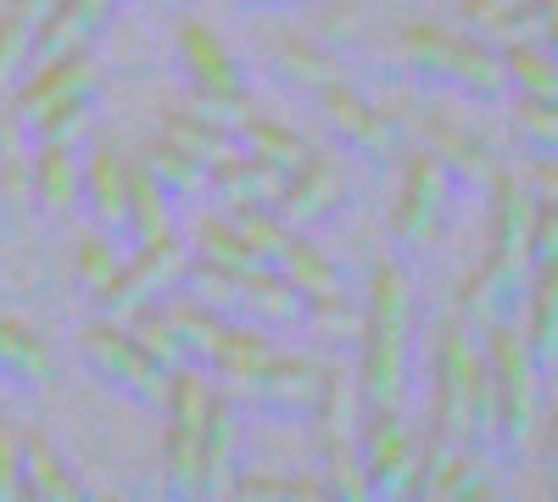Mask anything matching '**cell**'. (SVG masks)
I'll return each mask as SVG.
<instances>
[{
    "mask_svg": "<svg viewBox=\"0 0 558 502\" xmlns=\"http://www.w3.org/2000/svg\"><path fill=\"white\" fill-rule=\"evenodd\" d=\"M341 207H347V185L324 157H307L296 173H286V191L274 201L286 230H318V223H330Z\"/></svg>",
    "mask_w": 558,
    "mask_h": 502,
    "instance_id": "obj_9",
    "label": "cell"
},
{
    "mask_svg": "<svg viewBox=\"0 0 558 502\" xmlns=\"http://www.w3.org/2000/svg\"><path fill=\"white\" fill-rule=\"evenodd\" d=\"M502 68H508V84L520 96H536V101H558V57L542 51L531 39H514L502 45Z\"/></svg>",
    "mask_w": 558,
    "mask_h": 502,
    "instance_id": "obj_32",
    "label": "cell"
},
{
    "mask_svg": "<svg viewBox=\"0 0 558 502\" xmlns=\"http://www.w3.org/2000/svg\"><path fill=\"white\" fill-rule=\"evenodd\" d=\"M146 7H151V12H173V7H179V0H146Z\"/></svg>",
    "mask_w": 558,
    "mask_h": 502,
    "instance_id": "obj_48",
    "label": "cell"
},
{
    "mask_svg": "<svg viewBox=\"0 0 558 502\" xmlns=\"http://www.w3.org/2000/svg\"><path fill=\"white\" fill-rule=\"evenodd\" d=\"M129 262L140 268V280L151 285V296H168V291H179V280H184V268H191L196 257H191V241H184V235L162 230L157 241H146V246H134V257H129Z\"/></svg>",
    "mask_w": 558,
    "mask_h": 502,
    "instance_id": "obj_30",
    "label": "cell"
},
{
    "mask_svg": "<svg viewBox=\"0 0 558 502\" xmlns=\"http://www.w3.org/2000/svg\"><path fill=\"white\" fill-rule=\"evenodd\" d=\"M123 268V257H118V241L112 235H89V241H78V252H73V280H78V291L96 302L101 291H107V280Z\"/></svg>",
    "mask_w": 558,
    "mask_h": 502,
    "instance_id": "obj_37",
    "label": "cell"
},
{
    "mask_svg": "<svg viewBox=\"0 0 558 502\" xmlns=\"http://www.w3.org/2000/svg\"><path fill=\"white\" fill-rule=\"evenodd\" d=\"M162 302H168V296H162ZM168 313H173L184 346H191V357L207 363V369L229 352V341H235V318H223V313H213V307H202V302H191V296L168 302Z\"/></svg>",
    "mask_w": 558,
    "mask_h": 502,
    "instance_id": "obj_25",
    "label": "cell"
},
{
    "mask_svg": "<svg viewBox=\"0 0 558 502\" xmlns=\"http://www.w3.org/2000/svg\"><path fill=\"white\" fill-rule=\"evenodd\" d=\"M447 168L430 157V151H413L408 157V173H402V201L391 212V241L402 257H418L436 230H441V212H447Z\"/></svg>",
    "mask_w": 558,
    "mask_h": 502,
    "instance_id": "obj_7",
    "label": "cell"
},
{
    "mask_svg": "<svg viewBox=\"0 0 558 502\" xmlns=\"http://www.w3.org/2000/svg\"><path fill=\"white\" fill-rule=\"evenodd\" d=\"M274 268L286 273V280H291L302 296H341V273H336V262L324 257L313 241H302V230L286 235V246H279Z\"/></svg>",
    "mask_w": 558,
    "mask_h": 502,
    "instance_id": "obj_26",
    "label": "cell"
},
{
    "mask_svg": "<svg viewBox=\"0 0 558 502\" xmlns=\"http://www.w3.org/2000/svg\"><path fill=\"white\" fill-rule=\"evenodd\" d=\"M123 325H129V341L140 346V352H146L151 363H157V369H191V346H184V335H179V325H173V313H168V302H146V307H140V313H129L123 318Z\"/></svg>",
    "mask_w": 558,
    "mask_h": 502,
    "instance_id": "obj_23",
    "label": "cell"
},
{
    "mask_svg": "<svg viewBox=\"0 0 558 502\" xmlns=\"http://www.w3.org/2000/svg\"><path fill=\"white\" fill-rule=\"evenodd\" d=\"M12 12H23V17H28V23L39 28L45 17H51V12H57V0H12Z\"/></svg>",
    "mask_w": 558,
    "mask_h": 502,
    "instance_id": "obj_46",
    "label": "cell"
},
{
    "mask_svg": "<svg viewBox=\"0 0 558 502\" xmlns=\"http://www.w3.org/2000/svg\"><path fill=\"white\" fill-rule=\"evenodd\" d=\"M302 313H307V296L279 268H257V273H246V280H241V325L296 330Z\"/></svg>",
    "mask_w": 558,
    "mask_h": 502,
    "instance_id": "obj_17",
    "label": "cell"
},
{
    "mask_svg": "<svg viewBox=\"0 0 558 502\" xmlns=\"http://www.w3.org/2000/svg\"><path fill=\"white\" fill-rule=\"evenodd\" d=\"M23 497V469H17V425L0 414V502Z\"/></svg>",
    "mask_w": 558,
    "mask_h": 502,
    "instance_id": "obj_43",
    "label": "cell"
},
{
    "mask_svg": "<svg viewBox=\"0 0 558 502\" xmlns=\"http://www.w3.org/2000/svg\"><path fill=\"white\" fill-rule=\"evenodd\" d=\"M413 369V280L402 262H380L363 302L357 335V396L368 407H402Z\"/></svg>",
    "mask_w": 558,
    "mask_h": 502,
    "instance_id": "obj_1",
    "label": "cell"
},
{
    "mask_svg": "<svg viewBox=\"0 0 558 502\" xmlns=\"http://www.w3.org/2000/svg\"><path fill=\"white\" fill-rule=\"evenodd\" d=\"M235 230H241V241H246V252L263 262V268H274V257H279V246H286V223H279V212H268V207H257V212H235Z\"/></svg>",
    "mask_w": 558,
    "mask_h": 502,
    "instance_id": "obj_41",
    "label": "cell"
},
{
    "mask_svg": "<svg viewBox=\"0 0 558 502\" xmlns=\"http://www.w3.org/2000/svg\"><path fill=\"white\" fill-rule=\"evenodd\" d=\"M486 369H492V396H497V458H520L542 430V385H536V363L520 341L514 325L486 330Z\"/></svg>",
    "mask_w": 558,
    "mask_h": 502,
    "instance_id": "obj_2",
    "label": "cell"
},
{
    "mask_svg": "<svg viewBox=\"0 0 558 502\" xmlns=\"http://www.w3.org/2000/svg\"><path fill=\"white\" fill-rule=\"evenodd\" d=\"M28 62H34V23L7 7L0 12V96L28 73Z\"/></svg>",
    "mask_w": 558,
    "mask_h": 502,
    "instance_id": "obj_38",
    "label": "cell"
},
{
    "mask_svg": "<svg viewBox=\"0 0 558 502\" xmlns=\"http://www.w3.org/2000/svg\"><path fill=\"white\" fill-rule=\"evenodd\" d=\"M525 179H531V196H536L542 207H558V157H536V162L525 168Z\"/></svg>",
    "mask_w": 558,
    "mask_h": 502,
    "instance_id": "obj_45",
    "label": "cell"
},
{
    "mask_svg": "<svg viewBox=\"0 0 558 502\" xmlns=\"http://www.w3.org/2000/svg\"><path fill=\"white\" fill-rule=\"evenodd\" d=\"M146 168H151V179L162 185L168 201H196V196L207 191V168H202L196 157H184V151L168 140V134H157V140H151Z\"/></svg>",
    "mask_w": 558,
    "mask_h": 502,
    "instance_id": "obj_31",
    "label": "cell"
},
{
    "mask_svg": "<svg viewBox=\"0 0 558 502\" xmlns=\"http://www.w3.org/2000/svg\"><path fill=\"white\" fill-rule=\"evenodd\" d=\"M324 96V112H330V123L347 134V146H357L368 162H391L397 157V128L375 112V107H363L352 89H341V78L330 89H318Z\"/></svg>",
    "mask_w": 558,
    "mask_h": 502,
    "instance_id": "obj_14",
    "label": "cell"
},
{
    "mask_svg": "<svg viewBox=\"0 0 558 502\" xmlns=\"http://www.w3.org/2000/svg\"><path fill=\"white\" fill-rule=\"evenodd\" d=\"M89 107H96V96H73V101H57L51 112H39V123L28 128V140H51V146H73L78 134L89 128Z\"/></svg>",
    "mask_w": 558,
    "mask_h": 502,
    "instance_id": "obj_39",
    "label": "cell"
},
{
    "mask_svg": "<svg viewBox=\"0 0 558 502\" xmlns=\"http://www.w3.org/2000/svg\"><path fill=\"white\" fill-rule=\"evenodd\" d=\"M17 469H23V497H34V502H78L84 497L78 475H68L57 446L39 430H17Z\"/></svg>",
    "mask_w": 558,
    "mask_h": 502,
    "instance_id": "obj_19",
    "label": "cell"
},
{
    "mask_svg": "<svg viewBox=\"0 0 558 502\" xmlns=\"http://www.w3.org/2000/svg\"><path fill=\"white\" fill-rule=\"evenodd\" d=\"M78 201L101 235H123V212H129V162L112 146H89L78 162Z\"/></svg>",
    "mask_w": 558,
    "mask_h": 502,
    "instance_id": "obj_10",
    "label": "cell"
},
{
    "mask_svg": "<svg viewBox=\"0 0 558 502\" xmlns=\"http://www.w3.org/2000/svg\"><path fill=\"white\" fill-rule=\"evenodd\" d=\"M162 230H173V201L162 196V185L151 179L146 162H129V212H123V241L146 246Z\"/></svg>",
    "mask_w": 558,
    "mask_h": 502,
    "instance_id": "obj_24",
    "label": "cell"
},
{
    "mask_svg": "<svg viewBox=\"0 0 558 502\" xmlns=\"http://www.w3.org/2000/svg\"><path fill=\"white\" fill-rule=\"evenodd\" d=\"M430 157L447 168L452 185L481 191V185H492V179H497V162L470 140V134H458V128H447V123H430Z\"/></svg>",
    "mask_w": 558,
    "mask_h": 502,
    "instance_id": "obj_27",
    "label": "cell"
},
{
    "mask_svg": "<svg viewBox=\"0 0 558 502\" xmlns=\"http://www.w3.org/2000/svg\"><path fill=\"white\" fill-rule=\"evenodd\" d=\"M324 491H330V497H352V502L368 497V480H363V464H357V441L324 446Z\"/></svg>",
    "mask_w": 558,
    "mask_h": 502,
    "instance_id": "obj_40",
    "label": "cell"
},
{
    "mask_svg": "<svg viewBox=\"0 0 558 502\" xmlns=\"http://www.w3.org/2000/svg\"><path fill=\"white\" fill-rule=\"evenodd\" d=\"M184 241H191V257H196V262L229 268V273H241V280L263 268V262L246 252V241H241V230H235V218H207V223H196V230L184 235Z\"/></svg>",
    "mask_w": 558,
    "mask_h": 502,
    "instance_id": "obj_28",
    "label": "cell"
},
{
    "mask_svg": "<svg viewBox=\"0 0 558 502\" xmlns=\"http://www.w3.org/2000/svg\"><path fill=\"white\" fill-rule=\"evenodd\" d=\"M241 436H246L241 402H229V396L213 385V402H207V425H202V497H223L229 486H235Z\"/></svg>",
    "mask_w": 558,
    "mask_h": 502,
    "instance_id": "obj_11",
    "label": "cell"
},
{
    "mask_svg": "<svg viewBox=\"0 0 558 502\" xmlns=\"http://www.w3.org/2000/svg\"><path fill=\"white\" fill-rule=\"evenodd\" d=\"M78 352H84L89 369H96L112 391H123L129 402H140V407H162V396H168V369H157V363L129 341L123 325H112V318L89 325V330L78 335Z\"/></svg>",
    "mask_w": 558,
    "mask_h": 502,
    "instance_id": "obj_3",
    "label": "cell"
},
{
    "mask_svg": "<svg viewBox=\"0 0 558 502\" xmlns=\"http://www.w3.org/2000/svg\"><path fill=\"white\" fill-rule=\"evenodd\" d=\"M318 385H324V363L318 357H263L257 363V380H252V402L257 414L268 419H307L313 402H318Z\"/></svg>",
    "mask_w": 558,
    "mask_h": 502,
    "instance_id": "obj_8",
    "label": "cell"
},
{
    "mask_svg": "<svg viewBox=\"0 0 558 502\" xmlns=\"http://www.w3.org/2000/svg\"><path fill=\"white\" fill-rule=\"evenodd\" d=\"M179 291L191 296V302H202V307H213V313H223V318H235V325H241V273L213 268V262H191V268H184V280H179Z\"/></svg>",
    "mask_w": 558,
    "mask_h": 502,
    "instance_id": "obj_36",
    "label": "cell"
},
{
    "mask_svg": "<svg viewBox=\"0 0 558 502\" xmlns=\"http://www.w3.org/2000/svg\"><path fill=\"white\" fill-rule=\"evenodd\" d=\"M28 207L62 218L68 207H78V157L73 146H34L28 151Z\"/></svg>",
    "mask_w": 558,
    "mask_h": 502,
    "instance_id": "obj_18",
    "label": "cell"
},
{
    "mask_svg": "<svg viewBox=\"0 0 558 502\" xmlns=\"http://www.w3.org/2000/svg\"><path fill=\"white\" fill-rule=\"evenodd\" d=\"M96 89H101V62L89 57V45H78V51H57V57L28 62V73L7 89V101H12L17 123L34 128L39 112H51L57 101H73V96H96Z\"/></svg>",
    "mask_w": 558,
    "mask_h": 502,
    "instance_id": "obj_5",
    "label": "cell"
},
{
    "mask_svg": "<svg viewBox=\"0 0 558 502\" xmlns=\"http://www.w3.org/2000/svg\"><path fill=\"white\" fill-rule=\"evenodd\" d=\"M313 430H318V446H341L357 436V419H363V396H357V375H341V369H324V385H318V402H313Z\"/></svg>",
    "mask_w": 558,
    "mask_h": 502,
    "instance_id": "obj_21",
    "label": "cell"
},
{
    "mask_svg": "<svg viewBox=\"0 0 558 502\" xmlns=\"http://www.w3.org/2000/svg\"><path fill=\"white\" fill-rule=\"evenodd\" d=\"M112 12H118V0H57V12L34 28V62L89 45L112 23Z\"/></svg>",
    "mask_w": 558,
    "mask_h": 502,
    "instance_id": "obj_16",
    "label": "cell"
},
{
    "mask_svg": "<svg viewBox=\"0 0 558 502\" xmlns=\"http://www.w3.org/2000/svg\"><path fill=\"white\" fill-rule=\"evenodd\" d=\"M357 464H363L368 497H413L418 441L408 436L397 407H368L357 419Z\"/></svg>",
    "mask_w": 558,
    "mask_h": 502,
    "instance_id": "obj_4",
    "label": "cell"
},
{
    "mask_svg": "<svg viewBox=\"0 0 558 502\" xmlns=\"http://www.w3.org/2000/svg\"><path fill=\"white\" fill-rule=\"evenodd\" d=\"M302 325H307V335H313L318 346L341 352V346H357V335H363V313H352L347 296H307Z\"/></svg>",
    "mask_w": 558,
    "mask_h": 502,
    "instance_id": "obj_35",
    "label": "cell"
},
{
    "mask_svg": "<svg viewBox=\"0 0 558 502\" xmlns=\"http://www.w3.org/2000/svg\"><path fill=\"white\" fill-rule=\"evenodd\" d=\"M531 223H536V196H531V185L497 173V179H492V252H486V262H492L520 296L531 291Z\"/></svg>",
    "mask_w": 558,
    "mask_h": 502,
    "instance_id": "obj_6",
    "label": "cell"
},
{
    "mask_svg": "<svg viewBox=\"0 0 558 502\" xmlns=\"http://www.w3.org/2000/svg\"><path fill=\"white\" fill-rule=\"evenodd\" d=\"M558 262V207L536 201V223H531V268Z\"/></svg>",
    "mask_w": 558,
    "mask_h": 502,
    "instance_id": "obj_44",
    "label": "cell"
},
{
    "mask_svg": "<svg viewBox=\"0 0 558 502\" xmlns=\"http://www.w3.org/2000/svg\"><path fill=\"white\" fill-rule=\"evenodd\" d=\"M274 78L286 84V89H330L341 73H336V62L324 57V51H313V45L279 39V51H274Z\"/></svg>",
    "mask_w": 558,
    "mask_h": 502,
    "instance_id": "obj_34",
    "label": "cell"
},
{
    "mask_svg": "<svg viewBox=\"0 0 558 502\" xmlns=\"http://www.w3.org/2000/svg\"><path fill=\"white\" fill-rule=\"evenodd\" d=\"M514 123H520L525 140L536 146V157H558V101L520 96V101H514Z\"/></svg>",
    "mask_w": 558,
    "mask_h": 502,
    "instance_id": "obj_42",
    "label": "cell"
},
{
    "mask_svg": "<svg viewBox=\"0 0 558 502\" xmlns=\"http://www.w3.org/2000/svg\"><path fill=\"white\" fill-rule=\"evenodd\" d=\"M57 375V357L51 346H45L23 318L12 313H0V380H12V385H45Z\"/></svg>",
    "mask_w": 558,
    "mask_h": 502,
    "instance_id": "obj_22",
    "label": "cell"
},
{
    "mask_svg": "<svg viewBox=\"0 0 558 502\" xmlns=\"http://www.w3.org/2000/svg\"><path fill=\"white\" fill-rule=\"evenodd\" d=\"M241 151L246 157H257V162H268V168H279V173H296L313 151H307V140L296 128H286V123H268V118H246V128H241Z\"/></svg>",
    "mask_w": 558,
    "mask_h": 502,
    "instance_id": "obj_29",
    "label": "cell"
},
{
    "mask_svg": "<svg viewBox=\"0 0 558 502\" xmlns=\"http://www.w3.org/2000/svg\"><path fill=\"white\" fill-rule=\"evenodd\" d=\"M436 84L458 89V96H481V101H497L502 89H508L502 51H497V45H486V39H458V34H447Z\"/></svg>",
    "mask_w": 558,
    "mask_h": 502,
    "instance_id": "obj_12",
    "label": "cell"
},
{
    "mask_svg": "<svg viewBox=\"0 0 558 502\" xmlns=\"http://www.w3.org/2000/svg\"><path fill=\"white\" fill-rule=\"evenodd\" d=\"M241 7H296V0H241Z\"/></svg>",
    "mask_w": 558,
    "mask_h": 502,
    "instance_id": "obj_47",
    "label": "cell"
},
{
    "mask_svg": "<svg viewBox=\"0 0 558 502\" xmlns=\"http://www.w3.org/2000/svg\"><path fill=\"white\" fill-rule=\"evenodd\" d=\"M162 134H168V140L184 151V157H196L202 168H213V162H223V157H235L241 146L235 140H229V134L223 128H213V123H202L196 112H168V123H162Z\"/></svg>",
    "mask_w": 558,
    "mask_h": 502,
    "instance_id": "obj_33",
    "label": "cell"
},
{
    "mask_svg": "<svg viewBox=\"0 0 558 502\" xmlns=\"http://www.w3.org/2000/svg\"><path fill=\"white\" fill-rule=\"evenodd\" d=\"M536 375L558 369V262L531 268V291H525V330H520Z\"/></svg>",
    "mask_w": 558,
    "mask_h": 502,
    "instance_id": "obj_15",
    "label": "cell"
},
{
    "mask_svg": "<svg viewBox=\"0 0 558 502\" xmlns=\"http://www.w3.org/2000/svg\"><path fill=\"white\" fill-rule=\"evenodd\" d=\"M179 68L191 78V89L202 96H246V78H241V62L223 51V39L202 23H184L179 28Z\"/></svg>",
    "mask_w": 558,
    "mask_h": 502,
    "instance_id": "obj_13",
    "label": "cell"
},
{
    "mask_svg": "<svg viewBox=\"0 0 558 502\" xmlns=\"http://www.w3.org/2000/svg\"><path fill=\"white\" fill-rule=\"evenodd\" d=\"M525 296L502 280V273L492 268V262H481L470 280H463V291H458V325H470V330H497V325H508V313H514Z\"/></svg>",
    "mask_w": 558,
    "mask_h": 502,
    "instance_id": "obj_20",
    "label": "cell"
}]
</instances>
